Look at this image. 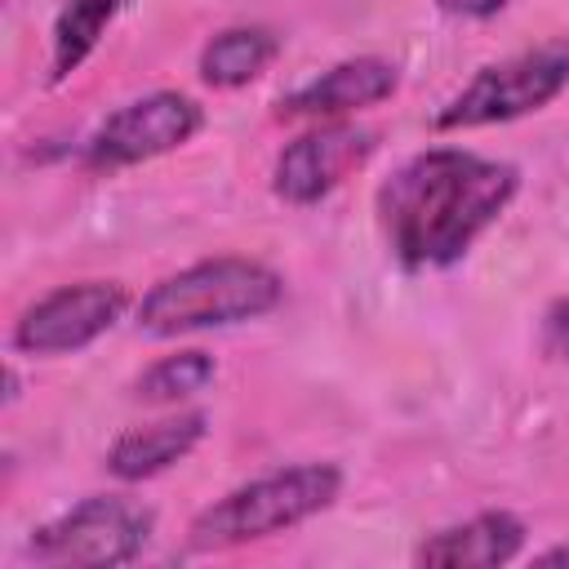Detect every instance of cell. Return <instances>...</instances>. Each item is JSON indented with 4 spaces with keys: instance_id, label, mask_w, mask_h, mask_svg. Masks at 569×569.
Returning <instances> with one entry per match:
<instances>
[{
    "instance_id": "3957f363",
    "label": "cell",
    "mask_w": 569,
    "mask_h": 569,
    "mask_svg": "<svg viewBox=\"0 0 569 569\" xmlns=\"http://www.w3.org/2000/svg\"><path fill=\"white\" fill-rule=\"evenodd\" d=\"M338 493H342V471L333 462H298V467L258 476V480L222 493L213 507H204L187 529V547L222 551V547L284 533V529L320 516L325 507H333Z\"/></svg>"
},
{
    "instance_id": "277c9868",
    "label": "cell",
    "mask_w": 569,
    "mask_h": 569,
    "mask_svg": "<svg viewBox=\"0 0 569 569\" xmlns=\"http://www.w3.org/2000/svg\"><path fill=\"white\" fill-rule=\"evenodd\" d=\"M569 84V40H551L538 49H525L516 58L489 62L436 111V129H480L502 124L516 116H529L547 107Z\"/></svg>"
},
{
    "instance_id": "8992f818",
    "label": "cell",
    "mask_w": 569,
    "mask_h": 569,
    "mask_svg": "<svg viewBox=\"0 0 569 569\" xmlns=\"http://www.w3.org/2000/svg\"><path fill=\"white\" fill-rule=\"evenodd\" d=\"M204 116L187 93L173 89H156L142 93L133 102H124L120 111H111L93 138L84 142V169L89 173H116L142 160H156L182 142H191L200 133Z\"/></svg>"
},
{
    "instance_id": "e0dca14e",
    "label": "cell",
    "mask_w": 569,
    "mask_h": 569,
    "mask_svg": "<svg viewBox=\"0 0 569 569\" xmlns=\"http://www.w3.org/2000/svg\"><path fill=\"white\" fill-rule=\"evenodd\" d=\"M538 560H542V565H569V547H551V551H542Z\"/></svg>"
},
{
    "instance_id": "5b68a950",
    "label": "cell",
    "mask_w": 569,
    "mask_h": 569,
    "mask_svg": "<svg viewBox=\"0 0 569 569\" xmlns=\"http://www.w3.org/2000/svg\"><path fill=\"white\" fill-rule=\"evenodd\" d=\"M151 538V511L129 498H84L58 520L40 525L27 542V556L36 565H129L142 556Z\"/></svg>"
},
{
    "instance_id": "5bb4252c",
    "label": "cell",
    "mask_w": 569,
    "mask_h": 569,
    "mask_svg": "<svg viewBox=\"0 0 569 569\" xmlns=\"http://www.w3.org/2000/svg\"><path fill=\"white\" fill-rule=\"evenodd\" d=\"M213 373H218L213 356H204V351H178V356L156 360L147 373H138L133 396H138V400H147V405L187 400V396L204 391V387L213 382Z\"/></svg>"
},
{
    "instance_id": "8fae6325",
    "label": "cell",
    "mask_w": 569,
    "mask_h": 569,
    "mask_svg": "<svg viewBox=\"0 0 569 569\" xmlns=\"http://www.w3.org/2000/svg\"><path fill=\"white\" fill-rule=\"evenodd\" d=\"M209 431V418L204 413H173V418H160L151 427H138V431H124L111 453H107V471L120 476V480H147V476H160L169 471L173 462H182Z\"/></svg>"
},
{
    "instance_id": "52a82bcc",
    "label": "cell",
    "mask_w": 569,
    "mask_h": 569,
    "mask_svg": "<svg viewBox=\"0 0 569 569\" xmlns=\"http://www.w3.org/2000/svg\"><path fill=\"white\" fill-rule=\"evenodd\" d=\"M129 307L124 284L116 280H80L44 293L13 325V347L27 356H67L98 342Z\"/></svg>"
},
{
    "instance_id": "9a60e30c",
    "label": "cell",
    "mask_w": 569,
    "mask_h": 569,
    "mask_svg": "<svg viewBox=\"0 0 569 569\" xmlns=\"http://www.w3.org/2000/svg\"><path fill=\"white\" fill-rule=\"evenodd\" d=\"M542 342H547V351H551L556 360H569V298L547 311V320H542Z\"/></svg>"
},
{
    "instance_id": "2e32d148",
    "label": "cell",
    "mask_w": 569,
    "mask_h": 569,
    "mask_svg": "<svg viewBox=\"0 0 569 569\" xmlns=\"http://www.w3.org/2000/svg\"><path fill=\"white\" fill-rule=\"evenodd\" d=\"M445 13H453V18H493L507 0H436Z\"/></svg>"
},
{
    "instance_id": "30bf717a",
    "label": "cell",
    "mask_w": 569,
    "mask_h": 569,
    "mask_svg": "<svg viewBox=\"0 0 569 569\" xmlns=\"http://www.w3.org/2000/svg\"><path fill=\"white\" fill-rule=\"evenodd\" d=\"M525 542V525L511 511H480L462 525L436 529L431 538H422V547L413 551L418 565H436V569H489V565H507Z\"/></svg>"
},
{
    "instance_id": "4fadbf2b",
    "label": "cell",
    "mask_w": 569,
    "mask_h": 569,
    "mask_svg": "<svg viewBox=\"0 0 569 569\" xmlns=\"http://www.w3.org/2000/svg\"><path fill=\"white\" fill-rule=\"evenodd\" d=\"M129 0H62L53 18V49H49V80L62 84L67 76L80 71V62L98 49L107 27Z\"/></svg>"
},
{
    "instance_id": "9c48e42d",
    "label": "cell",
    "mask_w": 569,
    "mask_h": 569,
    "mask_svg": "<svg viewBox=\"0 0 569 569\" xmlns=\"http://www.w3.org/2000/svg\"><path fill=\"white\" fill-rule=\"evenodd\" d=\"M400 84V67L387 58H347L289 98H280V116H347L360 107H373L391 98Z\"/></svg>"
},
{
    "instance_id": "6da1fadb",
    "label": "cell",
    "mask_w": 569,
    "mask_h": 569,
    "mask_svg": "<svg viewBox=\"0 0 569 569\" xmlns=\"http://www.w3.org/2000/svg\"><path fill=\"white\" fill-rule=\"evenodd\" d=\"M516 187L520 173L507 160L431 147L409 156L378 187V222L405 267H449L476 244L489 222H498Z\"/></svg>"
},
{
    "instance_id": "7c38bea8",
    "label": "cell",
    "mask_w": 569,
    "mask_h": 569,
    "mask_svg": "<svg viewBox=\"0 0 569 569\" xmlns=\"http://www.w3.org/2000/svg\"><path fill=\"white\" fill-rule=\"evenodd\" d=\"M276 53H280V40L267 27H231V31H218L200 49V80L213 84V89H240V84L258 80L271 67Z\"/></svg>"
},
{
    "instance_id": "ba28073f",
    "label": "cell",
    "mask_w": 569,
    "mask_h": 569,
    "mask_svg": "<svg viewBox=\"0 0 569 569\" xmlns=\"http://www.w3.org/2000/svg\"><path fill=\"white\" fill-rule=\"evenodd\" d=\"M373 147H378V133L373 129H360V124H320V129L293 138L276 156L271 191L284 204H316L347 173H356L373 156Z\"/></svg>"
},
{
    "instance_id": "7a4b0ae2",
    "label": "cell",
    "mask_w": 569,
    "mask_h": 569,
    "mask_svg": "<svg viewBox=\"0 0 569 569\" xmlns=\"http://www.w3.org/2000/svg\"><path fill=\"white\" fill-rule=\"evenodd\" d=\"M284 298V280L253 258H204L164 276L138 302V329L156 338L218 329L267 316Z\"/></svg>"
}]
</instances>
